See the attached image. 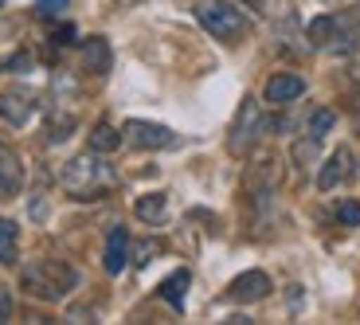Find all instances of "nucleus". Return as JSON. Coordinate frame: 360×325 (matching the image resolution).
<instances>
[{
  "instance_id": "0eeeda50",
  "label": "nucleus",
  "mask_w": 360,
  "mask_h": 325,
  "mask_svg": "<svg viewBox=\"0 0 360 325\" xmlns=\"http://www.w3.org/2000/svg\"><path fill=\"white\" fill-rule=\"evenodd\" d=\"M36 110H39V94L32 87H8V91H0V117L12 122V126L32 122Z\"/></svg>"
},
{
  "instance_id": "a211bd4d",
  "label": "nucleus",
  "mask_w": 360,
  "mask_h": 325,
  "mask_svg": "<svg viewBox=\"0 0 360 325\" xmlns=\"http://www.w3.org/2000/svg\"><path fill=\"white\" fill-rule=\"evenodd\" d=\"M337 126V110H329V106H317L314 114H309V122H306V134L314 137V141H321L329 129Z\"/></svg>"
},
{
  "instance_id": "423d86ee",
  "label": "nucleus",
  "mask_w": 360,
  "mask_h": 325,
  "mask_svg": "<svg viewBox=\"0 0 360 325\" xmlns=\"http://www.w3.org/2000/svg\"><path fill=\"white\" fill-rule=\"evenodd\" d=\"M122 134H126V141L134 145V149H172V145L180 141V137L172 134L169 126L141 122V117H129L126 126H122Z\"/></svg>"
},
{
  "instance_id": "20e7f679",
  "label": "nucleus",
  "mask_w": 360,
  "mask_h": 325,
  "mask_svg": "<svg viewBox=\"0 0 360 325\" xmlns=\"http://www.w3.org/2000/svg\"><path fill=\"white\" fill-rule=\"evenodd\" d=\"M196 20L216 39H224V44H239V39L251 32V20H247L239 8L224 4V0H200V4H196Z\"/></svg>"
},
{
  "instance_id": "393cba45",
  "label": "nucleus",
  "mask_w": 360,
  "mask_h": 325,
  "mask_svg": "<svg viewBox=\"0 0 360 325\" xmlns=\"http://www.w3.org/2000/svg\"><path fill=\"white\" fill-rule=\"evenodd\" d=\"M0 4H4V0H0Z\"/></svg>"
},
{
  "instance_id": "ddd939ff",
  "label": "nucleus",
  "mask_w": 360,
  "mask_h": 325,
  "mask_svg": "<svg viewBox=\"0 0 360 325\" xmlns=\"http://www.w3.org/2000/svg\"><path fill=\"white\" fill-rule=\"evenodd\" d=\"M110 63H114V55H110V44L102 36H90L86 44H82V67H86L90 75H106Z\"/></svg>"
},
{
  "instance_id": "9d476101",
  "label": "nucleus",
  "mask_w": 360,
  "mask_h": 325,
  "mask_svg": "<svg viewBox=\"0 0 360 325\" xmlns=\"http://www.w3.org/2000/svg\"><path fill=\"white\" fill-rule=\"evenodd\" d=\"M126 259H129V231L114 224V227H110V235H106L102 267H106V274H122V271H126Z\"/></svg>"
},
{
  "instance_id": "6ab92c4d",
  "label": "nucleus",
  "mask_w": 360,
  "mask_h": 325,
  "mask_svg": "<svg viewBox=\"0 0 360 325\" xmlns=\"http://www.w3.org/2000/svg\"><path fill=\"white\" fill-rule=\"evenodd\" d=\"M337 219H341L345 227H360V200H345V204H337Z\"/></svg>"
},
{
  "instance_id": "b1692460",
  "label": "nucleus",
  "mask_w": 360,
  "mask_h": 325,
  "mask_svg": "<svg viewBox=\"0 0 360 325\" xmlns=\"http://www.w3.org/2000/svg\"><path fill=\"white\" fill-rule=\"evenodd\" d=\"M243 4H251V8H259V4H262V0H243Z\"/></svg>"
},
{
  "instance_id": "412c9836",
  "label": "nucleus",
  "mask_w": 360,
  "mask_h": 325,
  "mask_svg": "<svg viewBox=\"0 0 360 325\" xmlns=\"http://www.w3.org/2000/svg\"><path fill=\"white\" fill-rule=\"evenodd\" d=\"M12 317V290L0 286V321H8Z\"/></svg>"
},
{
  "instance_id": "4be33fe9",
  "label": "nucleus",
  "mask_w": 360,
  "mask_h": 325,
  "mask_svg": "<svg viewBox=\"0 0 360 325\" xmlns=\"http://www.w3.org/2000/svg\"><path fill=\"white\" fill-rule=\"evenodd\" d=\"M153 251H157V243H141V247H137V259H134V262H137V267H145Z\"/></svg>"
},
{
  "instance_id": "dca6fc26",
  "label": "nucleus",
  "mask_w": 360,
  "mask_h": 325,
  "mask_svg": "<svg viewBox=\"0 0 360 325\" xmlns=\"http://www.w3.org/2000/svg\"><path fill=\"white\" fill-rule=\"evenodd\" d=\"M122 141H126L122 129H114L110 122H98V126L90 129V149H94V153H114Z\"/></svg>"
},
{
  "instance_id": "f3484780",
  "label": "nucleus",
  "mask_w": 360,
  "mask_h": 325,
  "mask_svg": "<svg viewBox=\"0 0 360 325\" xmlns=\"http://www.w3.org/2000/svg\"><path fill=\"white\" fill-rule=\"evenodd\" d=\"M0 262H4V267H16L20 262L16 224H12V219H0Z\"/></svg>"
},
{
  "instance_id": "7ed1b4c3",
  "label": "nucleus",
  "mask_w": 360,
  "mask_h": 325,
  "mask_svg": "<svg viewBox=\"0 0 360 325\" xmlns=\"http://www.w3.org/2000/svg\"><path fill=\"white\" fill-rule=\"evenodd\" d=\"M309 39H314V47H325L333 55L356 51V16L352 12H329V16L309 20Z\"/></svg>"
},
{
  "instance_id": "f8f14e48",
  "label": "nucleus",
  "mask_w": 360,
  "mask_h": 325,
  "mask_svg": "<svg viewBox=\"0 0 360 325\" xmlns=\"http://www.w3.org/2000/svg\"><path fill=\"white\" fill-rule=\"evenodd\" d=\"M24 184V165L8 145H0V200H12Z\"/></svg>"
},
{
  "instance_id": "2eb2a0df",
  "label": "nucleus",
  "mask_w": 360,
  "mask_h": 325,
  "mask_svg": "<svg viewBox=\"0 0 360 325\" xmlns=\"http://www.w3.org/2000/svg\"><path fill=\"white\" fill-rule=\"evenodd\" d=\"M188 282H192L188 271H172L169 279L161 282V298L169 302L172 310H184V290H188Z\"/></svg>"
},
{
  "instance_id": "6e6552de",
  "label": "nucleus",
  "mask_w": 360,
  "mask_h": 325,
  "mask_svg": "<svg viewBox=\"0 0 360 325\" xmlns=\"http://www.w3.org/2000/svg\"><path fill=\"white\" fill-rule=\"evenodd\" d=\"M227 294H231V302H262L270 294V274L266 271H243L239 279H231Z\"/></svg>"
},
{
  "instance_id": "1a4fd4ad",
  "label": "nucleus",
  "mask_w": 360,
  "mask_h": 325,
  "mask_svg": "<svg viewBox=\"0 0 360 325\" xmlns=\"http://www.w3.org/2000/svg\"><path fill=\"white\" fill-rule=\"evenodd\" d=\"M302 94H306V79L294 71H278L266 82V102H274V106H286V102L302 98Z\"/></svg>"
},
{
  "instance_id": "f03ea898",
  "label": "nucleus",
  "mask_w": 360,
  "mask_h": 325,
  "mask_svg": "<svg viewBox=\"0 0 360 325\" xmlns=\"http://www.w3.org/2000/svg\"><path fill=\"white\" fill-rule=\"evenodd\" d=\"M20 282H24V290L32 294V298L59 302V298H67V294L75 290L79 271H75L71 262H63V259H36L32 267H24Z\"/></svg>"
},
{
  "instance_id": "aec40b11",
  "label": "nucleus",
  "mask_w": 360,
  "mask_h": 325,
  "mask_svg": "<svg viewBox=\"0 0 360 325\" xmlns=\"http://www.w3.org/2000/svg\"><path fill=\"white\" fill-rule=\"evenodd\" d=\"M67 4H71V0H39L36 8H39V16H59Z\"/></svg>"
},
{
  "instance_id": "4468645a",
  "label": "nucleus",
  "mask_w": 360,
  "mask_h": 325,
  "mask_svg": "<svg viewBox=\"0 0 360 325\" xmlns=\"http://www.w3.org/2000/svg\"><path fill=\"white\" fill-rule=\"evenodd\" d=\"M134 212H137V219H145V224H161L165 212H169V196H165V192H149V196H137Z\"/></svg>"
},
{
  "instance_id": "f257e3e1",
  "label": "nucleus",
  "mask_w": 360,
  "mask_h": 325,
  "mask_svg": "<svg viewBox=\"0 0 360 325\" xmlns=\"http://www.w3.org/2000/svg\"><path fill=\"white\" fill-rule=\"evenodd\" d=\"M59 184H63V192L71 200H98V196H106V192L117 184V172H114V165L102 161V153L90 149V153L71 157V161L63 165Z\"/></svg>"
},
{
  "instance_id": "5701e85b",
  "label": "nucleus",
  "mask_w": 360,
  "mask_h": 325,
  "mask_svg": "<svg viewBox=\"0 0 360 325\" xmlns=\"http://www.w3.org/2000/svg\"><path fill=\"white\" fill-rule=\"evenodd\" d=\"M71 39H75V27L71 24H63L59 32H55V44H71Z\"/></svg>"
},
{
  "instance_id": "39448f33",
  "label": "nucleus",
  "mask_w": 360,
  "mask_h": 325,
  "mask_svg": "<svg viewBox=\"0 0 360 325\" xmlns=\"http://www.w3.org/2000/svg\"><path fill=\"white\" fill-rule=\"evenodd\" d=\"M262 129H266V117H262L259 102H255V98H243V106H239V114H235L231 137H227L231 153H247V149H251V145L259 141Z\"/></svg>"
},
{
  "instance_id": "9b49d317",
  "label": "nucleus",
  "mask_w": 360,
  "mask_h": 325,
  "mask_svg": "<svg viewBox=\"0 0 360 325\" xmlns=\"http://www.w3.org/2000/svg\"><path fill=\"white\" fill-rule=\"evenodd\" d=\"M349 172H352V149H349V145H341V149H333V157L321 165V172H317V189H321V192L337 189Z\"/></svg>"
}]
</instances>
